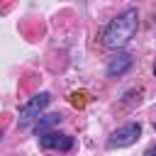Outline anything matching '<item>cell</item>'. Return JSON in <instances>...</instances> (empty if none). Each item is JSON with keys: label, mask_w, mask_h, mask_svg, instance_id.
<instances>
[{"label": "cell", "mask_w": 156, "mask_h": 156, "mask_svg": "<svg viewBox=\"0 0 156 156\" xmlns=\"http://www.w3.org/2000/svg\"><path fill=\"white\" fill-rule=\"evenodd\" d=\"M134 32H136V10L129 7L102 29V44L107 49H122L129 44Z\"/></svg>", "instance_id": "6da1fadb"}, {"label": "cell", "mask_w": 156, "mask_h": 156, "mask_svg": "<svg viewBox=\"0 0 156 156\" xmlns=\"http://www.w3.org/2000/svg\"><path fill=\"white\" fill-rule=\"evenodd\" d=\"M49 102H51V95H49V93H39V95L29 98V100L20 107V127H27L32 119H37V117L46 110Z\"/></svg>", "instance_id": "7a4b0ae2"}, {"label": "cell", "mask_w": 156, "mask_h": 156, "mask_svg": "<svg viewBox=\"0 0 156 156\" xmlns=\"http://www.w3.org/2000/svg\"><path fill=\"white\" fill-rule=\"evenodd\" d=\"M139 136H141V124H139V122L122 124V127L115 129L112 136L107 139V149H122V146H129V144H134Z\"/></svg>", "instance_id": "3957f363"}, {"label": "cell", "mask_w": 156, "mask_h": 156, "mask_svg": "<svg viewBox=\"0 0 156 156\" xmlns=\"http://www.w3.org/2000/svg\"><path fill=\"white\" fill-rule=\"evenodd\" d=\"M39 146H41V149H61V151H68V149L73 146V136L46 129V132L39 134Z\"/></svg>", "instance_id": "277c9868"}, {"label": "cell", "mask_w": 156, "mask_h": 156, "mask_svg": "<svg viewBox=\"0 0 156 156\" xmlns=\"http://www.w3.org/2000/svg\"><path fill=\"white\" fill-rule=\"evenodd\" d=\"M129 68H132V56H129V54H117V56H112L110 63H107V76L115 78V76L127 73Z\"/></svg>", "instance_id": "5b68a950"}, {"label": "cell", "mask_w": 156, "mask_h": 156, "mask_svg": "<svg viewBox=\"0 0 156 156\" xmlns=\"http://www.w3.org/2000/svg\"><path fill=\"white\" fill-rule=\"evenodd\" d=\"M61 122V115L56 112V115H44L39 122H37V127H34V132H37V136L41 134V132H46L49 127H54V124H58Z\"/></svg>", "instance_id": "8992f818"}, {"label": "cell", "mask_w": 156, "mask_h": 156, "mask_svg": "<svg viewBox=\"0 0 156 156\" xmlns=\"http://www.w3.org/2000/svg\"><path fill=\"white\" fill-rule=\"evenodd\" d=\"M83 98H85V95H83V93H73V95H71V105H76V107H80V105H83V102H85V100H83Z\"/></svg>", "instance_id": "52a82bcc"}, {"label": "cell", "mask_w": 156, "mask_h": 156, "mask_svg": "<svg viewBox=\"0 0 156 156\" xmlns=\"http://www.w3.org/2000/svg\"><path fill=\"white\" fill-rule=\"evenodd\" d=\"M149 154H156V146H151V149H149Z\"/></svg>", "instance_id": "ba28073f"}, {"label": "cell", "mask_w": 156, "mask_h": 156, "mask_svg": "<svg viewBox=\"0 0 156 156\" xmlns=\"http://www.w3.org/2000/svg\"><path fill=\"white\" fill-rule=\"evenodd\" d=\"M154 73H156V63H154Z\"/></svg>", "instance_id": "9c48e42d"}, {"label": "cell", "mask_w": 156, "mask_h": 156, "mask_svg": "<svg viewBox=\"0 0 156 156\" xmlns=\"http://www.w3.org/2000/svg\"><path fill=\"white\" fill-rule=\"evenodd\" d=\"M154 129H156V122H154Z\"/></svg>", "instance_id": "30bf717a"}, {"label": "cell", "mask_w": 156, "mask_h": 156, "mask_svg": "<svg viewBox=\"0 0 156 156\" xmlns=\"http://www.w3.org/2000/svg\"><path fill=\"white\" fill-rule=\"evenodd\" d=\"M0 139H2V134H0Z\"/></svg>", "instance_id": "8fae6325"}]
</instances>
